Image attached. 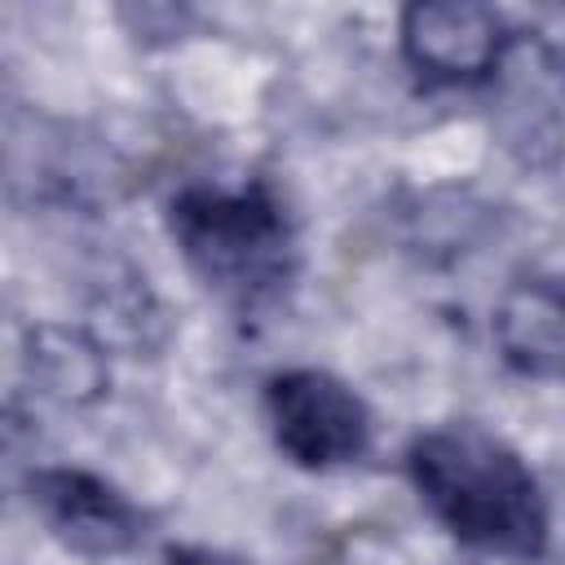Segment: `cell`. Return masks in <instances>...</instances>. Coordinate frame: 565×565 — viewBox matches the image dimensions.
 I'll return each instance as SVG.
<instances>
[{"label": "cell", "instance_id": "cell-7", "mask_svg": "<svg viewBox=\"0 0 565 565\" xmlns=\"http://www.w3.org/2000/svg\"><path fill=\"white\" fill-rule=\"evenodd\" d=\"M26 366L40 393L66 406H84L106 393V353L79 327H57V322L35 327L26 335Z\"/></svg>", "mask_w": 565, "mask_h": 565}, {"label": "cell", "instance_id": "cell-8", "mask_svg": "<svg viewBox=\"0 0 565 565\" xmlns=\"http://www.w3.org/2000/svg\"><path fill=\"white\" fill-rule=\"evenodd\" d=\"M168 565H243L238 556H225L216 547H194V543H181V547H168Z\"/></svg>", "mask_w": 565, "mask_h": 565}, {"label": "cell", "instance_id": "cell-5", "mask_svg": "<svg viewBox=\"0 0 565 565\" xmlns=\"http://www.w3.org/2000/svg\"><path fill=\"white\" fill-rule=\"evenodd\" d=\"M22 490L31 494L35 512L44 516L53 539H62L79 556H93V561L124 556L146 534L141 508L88 468H66V463L35 468Z\"/></svg>", "mask_w": 565, "mask_h": 565}, {"label": "cell", "instance_id": "cell-3", "mask_svg": "<svg viewBox=\"0 0 565 565\" xmlns=\"http://www.w3.org/2000/svg\"><path fill=\"white\" fill-rule=\"evenodd\" d=\"M265 415L278 450L300 468L353 463L371 441V415L362 397L318 366L278 371L265 384Z\"/></svg>", "mask_w": 565, "mask_h": 565}, {"label": "cell", "instance_id": "cell-1", "mask_svg": "<svg viewBox=\"0 0 565 565\" xmlns=\"http://www.w3.org/2000/svg\"><path fill=\"white\" fill-rule=\"evenodd\" d=\"M406 472L433 516L468 547L539 561L547 503L525 459L481 424H441L411 441Z\"/></svg>", "mask_w": 565, "mask_h": 565}, {"label": "cell", "instance_id": "cell-2", "mask_svg": "<svg viewBox=\"0 0 565 565\" xmlns=\"http://www.w3.org/2000/svg\"><path fill=\"white\" fill-rule=\"evenodd\" d=\"M168 225L190 269L238 309L274 300L296 274V230L265 181L190 185L172 199Z\"/></svg>", "mask_w": 565, "mask_h": 565}, {"label": "cell", "instance_id": "cell-4", "mask_svg": "<svg viewBox=\"0 0 565 565\" xmlns=\"http://www.w3.org/2000/svg\"><path fill=\"white\" fill-rule=\"evenodd\" d=\"M512 40L508 22L477 0H419L402 13V57L424 84L441 88L494 79Z\"/></svg>", "mask_w": 565, "mask_h": 565}, {"label": "cell", "instance_id": "cell-6", "mask_svg": "<svg viewBox=\"0 0 565 565\" xmlns=\"http://www.w3.org/2000/svg\"><path fill=\"white\" fill-rule=\"evenodd\" d=\"M494 340L512 371L530 380H556L565 353V305L552 278L512 282L494 309Z\"/></svg>", "mask_w": 565, "mask_h": 565}]
</instances>
